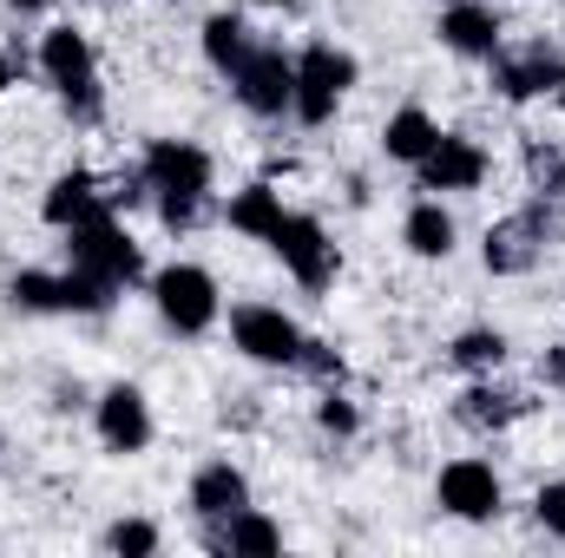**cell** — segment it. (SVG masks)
I'll return each instance as SVG.
<instances>
[{"mask_svg": "<svg viewBox=\"0 0 565 558\" xmlns=\"http://www.w3.org/2000/svg\"><path fill=\"white\" fill-rule=\"evenodd\" d=\"M526 178H533V197L565 204V144L559 139H533L526 144Z\"/></svg>", "mask_w": 565, "mask_h": 558, "instance_id": "cb8c5ba5", "label": "cell"}, {"mask_svg": "<svg viewBox=\"0 0 565 558\" xmlns=\"http://www.w3.org/2000/svg\"><path fill=\"white\" fill-rule=\"evenodd\" d=\"M533 513H540V526L565 546V480H546V486L533 493Z\"/></svg>", "mask_w": 565, "mask_h": 558, "instance_id": "4316f807", "label": "cell"}, {"mask_svg": "<svg viewBox=\"0 0 565 558\" xmlns=\"http://www.w3.org/2000/svg\"><path fill=\"white\" fill-rule=\"evenodd\" d=\"M204 546H211L217 558H270V552H282V526L264 519L257 506H244V513L204 526Z\"/></svg>", "mask_w": 565, "mask_h": 558, "instance_id": "ac0fdd59", "label": "cell"}, {"mask_svg": "<svg viewBox=\"0 0 565 558\" xmlns=\"http://www.w3.org/2000/svg\"><path fill=\"white\" fill-rule=\"evenodd\" d=\"M440 40L460 60H493L500 53V13L487 0H447L440 7Z\"/></svg>", "mask_w": 565, "mask_h": 558, "instance_id": "2e32d148", "label": "cell"}, {"mask_svg": "<svg viewBox=\"0 0 565 558\" xmlns=\"http://www.w3.org/2000/svg\"><path fill=\"white\" fill-rule=\"evenodd\" d=\"M40 73H46L53 99H60L79 126H93V119L106 112L99 60H93V40H86L79 26H46V33H40Z\"/></svg>", "mask_w": 565, "mask_h": 558, "instance_id": "7a4b0ae2", "label": "cell"}, {"mask_svg": "<svg viewBox=\"0 0 565 558\" xmlns=\"http://www.w3.org/2000/svg\"><path fill=\"white\" fill-rule=\"evenodd\" d=\"M93 420H99L106 453H145V447H151V401H145L132 382H113V388L93 401Z\"/></svg>", "mask_w": 565, "mask_h": 558, "instance_id": "4fadbf2b", "label": "cell"}, {"mask_svg": "<svg viewBox=\"0 0 565 558\" xmlns=\"http://www.w3.org/2000/svg\"><path fill=\"white\" fill-rule=\"evenodd\" d=\"M231 86H237V106L244 112H257V119H282L289 112V99H296V60L282 53V46H250L244 53V66L231 73Z\"/></svg>", "mask_w": 565, "mask_h": 558, "instance_id": "9c48e42d", "label": "cell"}, {"mask_svg": "<svg viewBox=\"0 0 565 558\" xmlns=\"http://www.w3.org/2000/svg\"><path fill=\"white\" fill-rule=\"evenodd\" d=\"M7 7H13V13H40L46 0H7Z\"/></svg>", "mask_w": 565, "mask_h": 558, "instance_id": "f546056e", "label": "cell"}, {"mask_svg": "<svg viewBox=\"0 0 565 558\" xmlns=\"http://www.w3.org/2000/svg\"><path fill=\"white\" fill-rule=\"evenodd\" d=\"M553 237H559V204L553 197H533V204H520L513 217H500L493 230H487V270L493 277H526L546 250H553Z\"/></svg>", "mask_w": 565, "mask_h": 558, "instance_id": "3957f363", "label": "cell"}, {"mask_svg": "<svg viewBox=\"0 0 565 558\" xmlns=\"http://www.w3.org/2000/svg\"><path fill=\"white\" fill-rule=\"evenodd\" d=\"M434 500H440V513H454L467 526H487L507 506V486H500V473L487 460H447L440 480H434Z\"/></svg>", "mask_w": 565, "mask_h": 558, "instance_id": "7c38bea8", "label": "cell"}, {"mask_svg": "<svg viewBox=\"0 0 565 558\" xmlns=\"http://www.w3.org/2000/svg\"><path fill=\"white\" fill-rule=\"evenodd\" d=\"M231 342L250 355V362H264V368H302V329L282 315L277 302H237L231 309Z\"/></svg>", "mask_w": 565, "mask_h": 558, "instance_id": "ba28073f", "label": "cell"}, {"mask_svg": "<svg viewBox=\"0 0 565 558\" xmlns=\"http://www.w3.org/2000/svg\"><path fill=\"white\" fill-rule=\"evenodd\" d=\"M66 264L86 270L93 282H106V289H132V282L145 277L139 244L126 237V224H119L113 211L93 217V224H79V230H66Z\"/></svg>", "mask_w": 565, "mask_h": 558, "instance_id": "8992f818", "label": "cell"}, {"mask_svg": "<svg viewBox=\"0 0 565 558\" xmlns=\"http://www.w3.org/2000/svg\"><path fill=\"white\" fill-rule=\"evenodd\" d=\"M447 362H454V368H467V375H487V368H500V362H507V335H500V329H467V335H454Z\"/></svg>", "mask_w": 565, "mask_h": 558, "instance_id": "603a6c76", "label": "cell"}, {"mask_svg": "<svg viewBox=\"0 0 565 558\" xmlns=\"http://www.w3.org/2000/svg\"><path fill=\"white\" fill-rule=\"evenodd\" d=\"M231 230H244V237H257V244H270L282 230V191H270V184H244V191H231Z\"/></svg>", "mask_w": 565, "mask_h": 558, "instance_id": "d6986e66", "label": "cell"}, {"mask_svg": "<svg viewBox=\"0 0 565 558\" xmlns=\"http://www.w3.org/2000/svg\"><path fill=\"white\" fill-rule=\"evenodd\" d=\"M316 420H322V433H355V427H362V415H355V401H342L335 388H329V395L316 401Z\"/></svg>", "mask_w": 565, "mask_h": 558, "instance_id": "83f0119b", "label": "cell"}, {"mask_svg": "<svg viewBox=\"0 0 565 558\" xmlns=\"http://www.w3.org/2000/svg\"><path fill=\"white\" fill-rule=\"evenodd\" d=\"M270 250L282 257V270L302 282V289H329L335 270H342V257H335L329 230H322L309 211H289V217H282V230L270 237Z\"/></svg>", "mask_w": 565, "mask_h": 558, "instance_id": "8fae6325", "label": "cell"}, {"mask_svg": "<svg viewBox=\"0 0 565 558\" xmlns=\"http://www.w3.org/2000/svg\"><path fill=\"white\" fill-rule=\"evenodd\" d=\"M13 73H20V66H13V60H0V86H7V79H13Z\"/></svg>", "mask_w": 565, "mask_h": 558, "instance_id": "4dcf8cb0", "label": "cell"}, {"mask_svg": "<svg viewBox=\"0 0 565 558\" xmlns=\"http://www.w3.org/2000/svg\"><path fill=\"white\" fill-rule=\"evenodd\" d=\"M493 86H500V99H540V93H559L565 86V46L553 40H526V46H507L500 40V53H493Z\"/></svg>", "mask_w": 565, "mask_h": 558, "instance_id": "30bf717a", "label": "cell"}, {"mask_svg": "<svg viewBox=\"0 0 565 558\" xmlns=\"http://www.w3.org/2000/svg\"><path fill=\"white\" fill-rule=\"evenodd\" d=\"M355 73H362L355 53H342V46H329V40L302 46V53H296V99H289V112H296L302 126H329L335 106L349 99Z\"/></svg>", "mask_w": 565, "mask_h": 558, "instance_id": "5b68a950", "label": "cell"}, {"mask_svg": "<svg viewBox=\"0 0 565 558\" xmlns=\"http://www.w3.org/2000/svg\"><path fill=\"white\" fill-rule=\"evenodd\" d=\"M415 171H422V191H473L487 178V151L473 139H460V132H440Z\"/></svg>", "mask_w": 565, "mask_h": 558, "instance_id": "5bb4252c", "label": "cell"}, {"mask_svg": "<svg viewBox=\"0 0 565 558\" xmlns=\"http://www.w3.org/2000/svg\"><path fill=\"white\" fill-rule=\"evenodd\" d=\"M198 40H204V60H211L224 79H231V73L244 66V53L257 46V33H250V20H244V13H211Z\"/></svg>", "mask_w": 565, "mask_h": 558, "instance_id": "ffe728a7", "label": "cell"}, {"mask_svg": "<svg viewBox=\"0 0 565 558\" xmlns=\"http://www.w3.org/2000/svg\"><path fill=\"white\" fill-rule=\"evenodd\" d=\"M434 139H440V126L427 119L422 106H402V112L382 126V151H388L395 164H422L427 151H434Z\"/></svg>", "mask_w": 565, "mask_h": 558, "instance_id": "44dd1931", "label": "cell"}, {"mask_svg": "<svg viewBox=\"0 0 565 558\" xmlns=\"http://www.w3.org/2000/svg\"><path fill=\"white\" fill-rule=\"evenodd\" d=\"M113 296L119 289L93 282L86 270H73V264L66 270H20V277L7 282V302L26 309V315H106Z\"/></svg>", "mask_w": 565, "mask_h": 558, "instance_id": "277c9868", "label": "cell"}, {"mask_svg": "<svg viewBox=\"0 0 565 558\" xmlns=\"http://www.w3.org/2000/svg\"><path fill=\"white\" fill-rule=\"evenodd\" d=\"M151 309H158L164 329L204 335V329L224 315V296H217V277H211L204 264H164V270L151 277Z\"/></svg>", "mask_w": 565, "mask_h": 558, "instance_id": "52a82bcc", "label": "cell"}, {"mask_svg": "<svg viewBox=\"0 0 565 558\" xmlns=\"http://www.w3.org/2000/svg\"><path fill=\"white\" fill-rule=\"evenodd\" d=\"M164 546V533L151 526V519H119V526H106V552H126V558H151Z\"/></svg>", "mask_w": 565, "mask_h": 558, "instance_id": "484cf974", "label": "cell"}, {"mask_svg": "<svg viewBox=\"0 0 565 558\" xmlns=\"http://www.w3.org/2000/svg\"><path fill=\"white\" fill-rule=\"evenodd\" d=\"M546 375H553V382H565V348H553V355H546Z\"/></svg>", "mask_w": 565, "mask_h": 558, "instance_id": "f1b7e54d", "label": "cell"}, {"mask_svg": "<svg viewBox=\"0 0 565 558\" xmlns=\"http://www.w3.org/2000/svg\"><path fill=\"white\" fill-rule=\"evenodd\" d=\"M250 506V480H244V466H231V460H204L198 473H191V513H198V526H217V519H231V513H244Z\"/></svg>", "mask_w": 565, "mask_h": 558, "instance_id": "9a60e30c", "label": "cell"}, {"mask_svg": "<svg viewBox=\"0 0 565 558\" xmlns=\"http://www.w3.org/2000/svg\"><path fill=\"white\" fill-rule=\"evenodd\" d=\"M139 178H145V197L158 204V217L171 224V230H191L198 224V211H204V197H211V151L191 139H151L139 158Z\"/></svg>", "mask_w": 565, "mask_h": 558, "instance_id": "6da1fadb", "label": "cell"}, {"mask_svg": "<svg viewBox=\"0 0 565 558\" xmlns=\"http://www.w3.org/2000/svg\"><path fill=\"white\" fill-rule=\"evenodd\" d=\"M402 244H408L415 257H427V264L454 250V217L440 211V197H422V204L402 217Z\"/></svg>", "mask_w": 565, "mask_h": 558, "instance_id": "7402d4cb", "label": "cell"}, {"mask_svg": "<svg viewBox=\"0 0 565 558\" xmlns=\"http://www.w3.org/2000/svg\"><path fill=\"white\" fill-rule=\"evenodd\" d=\"M106 211H113V191H99L93 171L53 178V191H46V204H40V217H46L53 230H79V224H93V217H106Z\"/></svg>", "mask_w": 565, "mask_h": 558, "instance_id": "e0dca14e", "label": "cell"}, {"mask_svg": "<svg viewBox=\"0 0 565 558\" xmlns=\"http://www.w3.org/2000/svg\"><path fill=\"white\" fill-rule=\"evenodd\" d=\"M520 408H526L520 395H500V388H467L454 415L467 420V427H480V433H487V427H507V420L520 415Z\"/></svg>", "mask_w": 565, "mask_h": 558, "instance_id": "d4e9b609", "label": "cell"}, {"mask_svg": "<svg viewBox=\"0 0 565 558\" xmlns=\"http://www.w3.org/2000/svg\"><path fill=\"white\" fill-rule=\"evenodd\" d=\"M257 7H296V0H257Z\"/></svg>", "mask_w": 565, "mask_h": 558, "instance_id": "1f68e13d", "label": "cell"}]
</instances>
